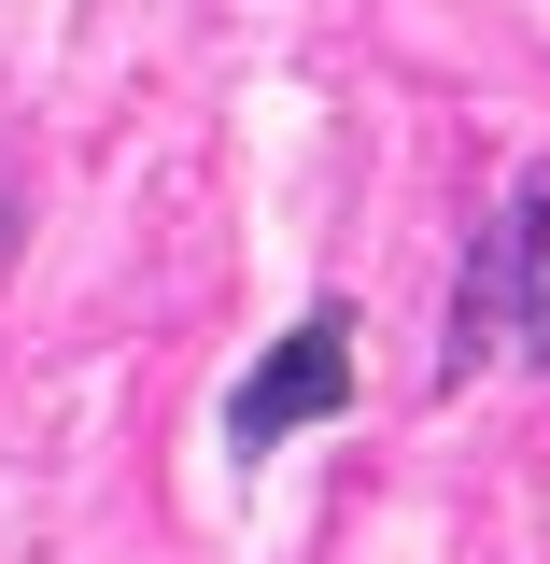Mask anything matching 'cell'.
<instances>
[{"label":"cell","mask_w":550,"mask_h":564,"mask_svg":"<svg viewBox=\"0 0 550 564\" xmlns=\"http://www.w3.org/2000/svg\"><path fill=\"white\" fill-rule=\"evenodd\" d=\"M0 254H14V184H0Z\"/></svg>","instance_id":"cell-3"},{"label":"cell","mask_w":550,"mask_h":564,"mask_svg":"<svg viewBox=\"0 0 550 564\" xmlns=\"http://www.w3.org/2000/svg\"><path fill=\"white\" fill-rule=\"evenodd\" d=\"M353 410V311H311V325H282L255 367H240V395H226V437L240 452H269V437H296V423Z\"/></svg>","instance_id":"cell-2"},{"label":"cell","mask_w":550,"mask_h":564,"mask_svg":"<svg viewBox=\"0 0 550 564\" xmlns=\"http://www.w3.org/2000/svg\"><path fill=\"white\" fill-rule=\"evenodd\" d=\"M494 339H522L550 367V170H522V198L494 212V240L466 254V311H452V367H481Z\"/></svg>","instance_id":"cell-1"}]
</instances>
